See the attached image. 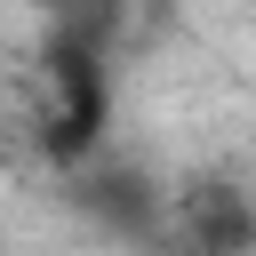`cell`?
I'll use <instances>...</instances> for the list:
<instances>
[{
  "label": "cell",
  "instance_id": "6da1fadb",
  "mask_svg": "<svg viewBox=\"0 0 256 256\" xmlns=\"http://www.w3.org/2000/svg\"><path fill=\"white\" fill-rule=\"evenodd\" d=\"M48 40L32 64V144L48 168H88L112 128V88H120V0H80L48 8Z\"/></svg>",
  "mask_w": 256,
  "mask_h": 256
},
{
  "label": "cell",
  "instance_id": "7a4b0ae2",
  "mask_svg": "<svg viewBox=\"0 0 256 256\" xmlns=\"http://www.w3.org/2000/svg\"><path fill=\"white\" fill-rule=\"evenodd\" d=\"M168 256H256V192L240 184H184L152 232Z\"/></svg>",
  "mask_w": 256,
  "mask_h": 256
},
{
  "label": "cell",
  "instance_id": "3957f363",
  "mask_svg": "<svg viewBox=\"0 0 256 256\" xmlns=\"http://www.w3.org/2000/svg\"><path fill=\"white\" fill-rule=\"evenodd\" d=\"M40 8H80V0H40Z\"/></svg>",
  "mask_w": 256,
  "mask_h": 256
}]
</instances>
